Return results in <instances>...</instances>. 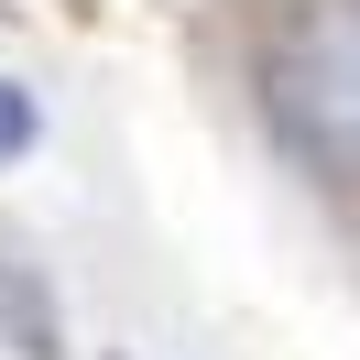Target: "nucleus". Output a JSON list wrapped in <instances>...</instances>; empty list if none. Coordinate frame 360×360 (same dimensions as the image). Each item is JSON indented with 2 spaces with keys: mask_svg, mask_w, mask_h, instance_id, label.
<instances>
[{
  "mask_svg": "<svg viewBox=\"0 0 360 360\" xmlns=\"http://www.w3.org/2000/svg\"><path fill=\"white\" fill-rule=\"evenodd\" d=\"M251 98L306 175L360 186V0H284L251 44Z\"/></svg>",
  "mask_w": 360,
  "mask_h": 360,
  "instance_id": "obj_1",
  "label": "nucleus"
},
{
  "mask_svg": "<svg viewBox=\"0 0 360 360\" xmlns=\"http://www.w3.org/2000/svg\"><path fill=\"white\" fill-rule=\"evenodd\" d=\"M0 338H11L22 360H55V349H66V316H55V295L33 284L22 262H0Z\"/></svg>",
  "mask_w": 360,
  "mask_h": 360,
  "instance_id": "obj_2",
  "label": "nucleus"
},
{
  "mask_svg": "<svg viewBox=\"0 0 360 360\" xmlns=\"http://www.w3.org/2000/svg\"><path fill=\"white\" fill-rule=\"evenodd\" d=\"M33 142H44V110H33V88H22V77H0V164H22Z\"/></svg>",
  "mask_w": 360,
  "mask_h": 360,
  "instance_id": "obj_3",
  "label": "nucleus"
}]
</instances>
